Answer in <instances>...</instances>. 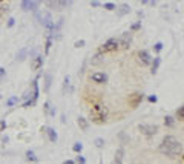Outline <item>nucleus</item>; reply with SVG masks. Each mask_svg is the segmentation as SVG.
I'll use <instances>...</instances> for the list:
<instances>
[{
    "label": "nucleus",
    "mask_w": 184,
    "mask_h": 164,
    "mask_svg": "<svg viewBox=\"0 0 184 164\" xmlns=\"http://www.w3.org/2000/svg\"><path fill=\"white\" fill-rule=\"evenodd\" d=\"M5 127H6V123L2 120V121H0V130H5Z\"/></svg>",
    "instance_id": "41"
},
{
    "label": "nucleus",
    "mask_w": 184,
    "mask_h": 164,
    "mask_svg": "<svg viewBox=\"0 0 184 164\" xmlns=\"http://www.w3.org/2000/svg\"><path fill=\"white\" fill-rule=\"evenodd\" d=\"M72 150L75 152V154H82V150H83V144L82 143H75L72 146Z\"/></svg>",
    "instance_id": "26"
},
{
    "label": "nucleus",
    "mask_w": 184,
    "mask_h": 164,
    "mask_svg": "<svg viewBox=\"0 0 184 164\" xmlns=\"http://www.w3.org/2000/svg\"><path fill=\"white\" fill-rule=\"evenodd\" d=\"M46 5L51 9L62 11V9H64V8L68 6V0H46Z\"/></svg>",
    "instance_id": "6"
},
{
    "label": "nucleus",
    "mask_w": 184,
    "mask_h": 164,
    "mask_svg": "<svg viewBox=\"0 0 184 164\" xmlns=\"http://www.w3.org/2000/svg\"><path fill=\"white\" fill-rule=\"evenodd\" d=\"M106 117H107V111L106 107H103L101 104H94L89 112V118L92 123L95 124H101L106 121Z\"/></svg>",
    "instance_id": "2"
},
{
    "label": "nucleus",
    "mask_w": 184,
    "mask_h": 164,
    "mask_svg": "<svg viewBox=\"0 0 184 164\" xmlns=\"http://www.w3.org/2000/svg\"><path fill=\"white\" fill-rule=\"evenodd\" d=\"M117 48H118V40L112 37V39H109L107 42L103 43L100 52H112V51H117Z\"/></svg>",
    "instance_id": "5"
},
{
    "label": "nucleus",
    "mask_w": 184,
    "mask_h": 164,
    "mask_svg": "<svg viewBox=\"0 0 184 164\" xmlns=\"http://www.w3.org/2000/svg\"><path fill=\"white\" fill-rule=\"evenodd\" d=\"M26 160L31 163H39V158L35 156V154L32 150H26Z\"/></svg>",
    "instance_id": "18"
},
{
    "label": "nucleus",
    "mask_w": 184,
    "mask_h": 164,
    "mask_svg": "<svg viewBox=\"0 0 184 164\" xmlns=\"http://www.w3.org/2000/svg\"><path fill=\"white\" fill-rule=\"evenodd\" d=\"M103 62V55H101V52H98L97 55H94V58H92V64H98Z\"/></svg>",
    "instance_id": "24"
},
{
    "label": "nucleus",
    "mask_w": 184,
    "mask_h": 164,
    "mask_svg": "<svg viewBox=\"0 0 184 164\" xmlns=\"http://www.w3.org/2000/svg\"><path fill=\"white\" fill-rule=\"evenodd\" d=\"M42 66H43V57L42 55H35L34 58H32V62H31L32 71H39Z\"/></svg>",
    "instance_id": "13"
},
{
    "label": "nucleus",
    "mask_w": 184,
    "mask_h": 164,
    "mask_svg": "<svg viewBox=\"0 0 184 164\" xmlns=\"http://www.w3.org/2000/svg\"><path fill=\"white\" fill-rule=\"evenodd\" d=\"M123 156H124V149H123V147H120V149L117 150L115 160H113V161H115L117 164H120V163H123Z\"/></svg>",
    "instance_id": "17"
},
{
    "label": "nucleus",
    "mask_w": 184,
    "mask_h": 164,
    "mask_svg": "<svg viewBox=\"0 0 184 164\" xmlns=\"http://www.w3.org/2000/svg\"><path fill=\"white\" fill-rule=\"evenodd\" d=\"M29 2H31V0H21V8H23L25 11H28V6H29Z\"/></svg>",
    "instance_id": "37"
},
{
    "label": "nucleus",
    "mask_w": 184,
    "mask_h": 164,
    "mask_svg": "<svg viewBox=\"0 0 184 164\" xmlns=\"http://www.w3.org/2000/svg\"><path fill=\"white\" fill-rule=\"evenodd\" d=\"M160 152L167 156H180L183 154V143L178 141L175 136L167 135L163 138L160 144Z\"/></svg>",
    "instance_id": "1"
},
{
    "label": "nucleus",
    "mask_w": 184,
    "mask_h": 164,
    "mask_svg": "<svg viewBox=\"0 0 184 164\" xmlns=\"http://www.w3.org/2000/svg\"><path fill=\"white\" fill-rule=\"evenodd\" d=\"M164 124L167 126V127H174V124H175V118L167 115V117L164 118Z\"/></svg>",
    "instance_id": "20"
},
{
    "label": "nucleus",
    "mask_w": 184,
    "mask_h": 164,
    "mask_svg": "<svg viewBox=\"0 0 184 164\" xmlns=\"http://www.w3.org/2000/svg\"><path fill=\"white\" fill-rule=\"evenodd\" d=\"M5 78H6V69H5V68H0V84L5 81Z\"/></svg>",
    "instance_id": "29"
},
{
    "label": "nucleus",
    "mask_w": 184,
    "mask_h": 164,
    "mask_svg": "<svg viewBox=\"0 0 184 164\" xmlns=\"http://www.w3.org/2000/svg\"><path fill=\"white\" fill-rule=\"evenodd\" d=\"M75 161L74 160H66V161H64V164H74Z\"/></svg>",
    "instance_id": "42"
},
{
    "label": "nucleus",
    "mask_w": 184,
    "mask_h": 164,
    "mask_svg": "<svg viewBox=\"0 0 184 164\" xmlns=\"http://www.w3.org/2000/svg\"><path fill=\"white\" fill-rule=\"evenodd\" d=\"M45 132L48 135V138H49L51 143H55V141L58 140V135L55 132V129H52V127H45Z\"/></svg>",
    "instance_id": "14"
},
{
    "label": "nucleus",
    "mask_w": 184,
    "mask_h": 164,
    "mask_svg": "<svg viewBox=\"0 0 184 164\" xmlns=\"http://www.w3.org/2000/svg\"><path fill=\"white\" fill-rule=\"evenodd\" d=\"M91 78L95 81V83H98V84H104L106 81H107V75L104 72H94L91 75Z\"/></svg>",
    "instance_id": "11"
},
{
    "label": "nucleus",
    "mask_w": 184,
    "mask_h": 164,
    "mask_svg": "<svg viewBox=\"0 0 184 164\" xmlns=\"http://www.w3.org/2000/svg\"><path fill=\"white\" fill-rule=\"evenodd\" d=\"M138 2H141L143 5H146V3H149V0H138Z\"/></svg>",
    "instance_id": "43"
},
{
    "label": "nucleus",
    "mask_w": 184,
    "mask_h": 164,
    "mask_svg": "<svg viewBox=\"0 0 184 164\" xmlns=\"http://www.w3.org/2000/svg\"><path fill=\"white\" fill-rule=\"evenodd\" d=\"M118 138H120L121 144H127V143H129V136L124 134V132H120V134H118Z\"/></svg>",
    "instance_id": "22"
},
{
    "label": "nucleus",
    "mask_w": 184,
    "mask_h": 164,
    "mask_svg": "<svg viewBox=\"0 0 184 164\" xmlns=\"http://www.w3.org/2000/svg\"><path fill=\"white\" fill-rule=\"evenodd\" d=\"M115 9H117V17H124V15H127L131 12V6L127 3L118 5V6H115Z\"/></svg>",
    "instance_id": "9"
},
{
    "label": "nucleus",
    "mask_w": 184,
    "mask_h": 164,
    "mask_svg": "<svg viewBox=\"0 0 184 164\" xmlns=\"http://www.w3.org/2000/svg\"><path fill=\"white\" fill-rule=\"evenodd\" d=\"M37 17L40 19V23L52 34V32H54V26H55V25H54V21L51 19V14L49 12H43V14H37Z\"/></svg>",
    "instance_id": "3"
},
{
    "label": "nucleus",
    "mask_w": 184,
    "mask_h": 164,
    "mask_svg": "<svg viewBox=\"0 0 184 164\" xmlns=\"http://www.w3.org/2000/svg\"><path fill=\"white\" fill-rule=\"evenodd\" d=\"M25 57H26V49H21V51L17 54V60H19V62H23Z\"/></svg>",
    "instance_id": "30"
},
{
    "label": "nucleus",
    "mask_w": 184,
    "mask_h": 164,
    "mask_svg": "<svg viewBox=\"0 0 184 164\" xmlns=\"http://www.w3.org/2000/svg\"><path fill=\"white\" fill-rule=\"evenodd\" d=\"M2 2H5V0H2Z\"/></svg>",
    "instance_id": "46"
},
{
    "label": "nucleus",
    "mask_w": 184,
    "mask_h": 164,
    "mask_svg": "<svg viewBox=\"0 0 184 164\" xmlns=\"http://www.w3.org/2000/svg\"><path fill=\"white\" fill-rule=\"evenodd\" d=\"M69 75H66V77H64V84H63V92H66V89H68V86H69Z\"/></svg>",
    "instance_id": "36"
},
{
    "label": "nucleus",
    "mask_w": 184,
    "mask_h": 164,
    "mask_svg": "<svg viewBox=\"0 0 184 164\" xmlns=\"http://www.w3.org/2000/svg\"><path fill=\"white\" fill-rule=\"evenodd\" d=\"M138 29H141V21H137V23H132L131 25V31H138Z\"/></svg>",
    "instance_id": "31"
},
{
    "label": "nucleus",
    "mask_w": 184,
    "mask_h": 164,
    "mask_svg": "<svg viewBox=\"0 0 184 164\" xmlns=\"http://www.w3.org/2000/svg\"><path fill=\"white\" fill-rule=\"evenodd\" d=\"M138 58L140 62H141V64H144V66H147V64H150V62H152V57H150V54L147 51H138Z\"/></svg>",
    "instance_id": "10"
},
{
    "label": "nucleus",
    "mask_w": 184,
    "mask_h": 164,
    "mask_svg": "<svg viewBox=\"0 0 184 164\" xmlns=\"http://www.w3.org/2000/svg\"><path fill=\"white\" fill-rule=\"evenodd\" d=\"M39 78L40 77H37L34 81H32V98L31 100L37 103V100H39V95H40V89H39Z\"/></svg>",
    "instance_id": "12"
},
{
    "label": "nucleus",
    "mask_w": 184,
    "mask_h": 164,
    "mask_svg": "<svg viewBox=\"0 0 184 164\" xmlns=\"http://www.w3.org/2000/svg\"><path fill=\"white\" fill-rule=\"evenodd\" d=\"M49 107H51V103L49 101H45V104H43V112H45V115L49 113Z\"/></svg>",
    "instance_id": "32"
},
{
    "label": "nucleus",
    "mask_w": 184,
    "mask_h": 164,
    "mask_svg": "<svg viewBox=\"0 0 184 164\" xmlns=\"http://www.w3.org/2000/svg\"><path fill=\"white\" fill-rule=\"evenodd\" d=\"M147 100H149V103H156V101H158V97H156V95H149Z\"/></svg>",
    "instance_id": "39"
},
{
    "label": "nucleus",
    "mask_w": 184,
    "mask_h": 164,
    "mask_svg": "<svg viewBox=\"0 0 184 164\" xmlns=\"http://www.w3.org/2000/svg\"><path fill=\"white\" fill-rule=\"evenodd\" d=\"M91 6H94V8H98V6H101V3L98 2V0H91Z\"/></svg>",
    "instance_id": "40"
},
{
    "label": "nucleus",
    "mask_w": 184,
    "mask_h": 164,
    "mask_svg": "<svg viewBox=\"0 0 184 164\" xmlns=\"http://www.w3.org/2000/svg\"><path fill=\"white\" fill-rule=\"evenodd\" d=\"M163 46H164V45H163L161 42H156L155 45H154V51H155L156 54H160L161 51H163Z\"/></svg>",
    "instance_id": "28"
},
{
    "label": "nucleus",
    "mask_w": 184,
    "mask_h": 164,
    "mask_svg": "<svg viewBox=\"0 0 184 164\" xmlns=\"http://www.w3.org/2000/svg\"><path fill=\"white\" fill-rule=\"evenodd\" d=\"M15 103H19V97H11L9 100L6 101V106H8V107H12Z\"/></svg>",
    "instance_id": "27"
},
{
    "label": "nucleus",
    "mask_w": 184,
    "mask_h": 164,
    "mask_svg": "<svg viewBox=\"0 0 184 164\" xmlns=\"http://www.w3.org/2000/svg\"><path fill=\"white\" fill-rule=\"evenodd\" d=\"M35 2H37V3H42V2H43V0H35Z\"/></svg>",
    "instance_id": "44"
},
{
    "label": "nucleus",
    "mask_w": 184,
    "mask_h": 164,
    "mask_svg": "<svg viewBox=\"0 0 184 164\" xmlns=\"http://www.w3.org/2000/svg\"><path fill=\"white\" fill-rule=\"evenodd\" d=\"M143 98L144 95L143 94H140V92H135V94H132L131 97H129V104H131V107H138V104L143 101Z\"/></svg>",
    "instance_id": "8"
},
{
    "label": "nucleus",
    "mask_w": 184,
    "mask_h": 164,
    "mask_svg": "<svg viewBox=\"0 0 184 164\" xmlns=\"http://www.w3.org/2000/svg\"><path fill=\"white\" fill-rule=\"evenodd\" d=\"M51 83H52V77H51L49 74H46V75H45V92H48V91H49Z\"/></svg>",
    "instance_id": "19"
},
{
    "label": "nucleus",
    "mask_w": 184,
    "mask_h": 164,
    "mask_svg": "<svg viewBox=\"0 0 184 164\" xmlns=\"http://www.w3.org/2000/svg\"><path fill=\"white\" fill-rule=\"evenodd\" d=\"M51 46H52V35H49V37H48V40H46L45 54H49V51H51Z\"/></svg>",
    "instance_id": "21"
},
{
    "label": "nucleus",
    "mask_w": 184,
    "mask_h": 164,
    "mask_svg": "<svg viewBox=\"0 0 184 164\" xmlns=\"http://www.w3.org/2000/svg\"><path fill=\"white\" fill-rule=\"evenodd\" d=\"M0 15H2V11H0Z\"/></svg>",
    "instance_id": "45"
},
{
    "label": "nucleus",
    "mask_w": 184,
    "mask_h": 164,
    "mask_svg": "<svg viewBox=\"0 0 184 164\" xmlns=\"http://www.w3.org/2000/svg\"><path fill=\"white\" fill-rule=\"evenodd\" d=\"M84 45H86V42H84L83 39H82V40H77V42L74 43V46H75V48H83Z\"/></svg>",
    "instance_id": "35"
},
{
    "label": "nucleus",
    "mask_w": 184,
    "mask_h": 164,
    "mask_svg": "<svg viewBox=\"0 0 184 164\" xmlns=\"http://www.w3.org/2000/svg\"><path fill=\"white\" fill-rule=\"evenodd\" d=\"M103 8H104L106 11H113V9H115V5H113V3H104V5H103Z\"/></svg>",
    "instance_id": "34"
},
{
    "label": "nucleus",
    "mask_w": 184,
    "mask_h": 164,
    "mask_svg": "<svg viewBox=\"0 0 184 164\" xmlns=\"http://www.w3.org/2000/svg\"><path fill=\"white\" fill-rule=\"evenodd\" d=\"M132 43V31L131 32H124V34L121 35V39L118 40V46H121L123 49L129 48V45Z\"/></svg>",
    "instance_id": "7"
},
{
    "label": "nucleus",
    "mask_w": 184,
    "mask_h": 164,
    "mask_svg": "<svg viewBox=\"0 0 184 164\" xmlns=\"http://www.w3.org/2000/svg\"><path fill=\"white\" fill-rule=\"evenodd\" d=\"M77 123H78V127L83 130V132H86V130L89 129V121L86 118H83V117H78V120H77Z\"/></svg>",
    "instance_id": "15"
},
{
    "label": "nucleus",
    "mask_w": 184,
    "mask_h": 164,
    "mask_svg": "<svg viewBox=\"0 0 184 164\" xmlns=\"http://www.w3.org/2000/svg\"><path fill=\"white\" fill-rule=\"evenodd\" d=\"M94 144H95V147L101 149V147L104 146V138H100V136H98V138H95V140H94Z\"/></svg>",
    "instance_id": "25"
},
{
    "label": "nucleus",
    "mask_w": 184,
    "mask_h": 164,
    "mask_svg": "<svg viewBox=\"0 0 184 164\" xmlns=\"http://www.w3.org/2000/svg\"><path fill=\"white\" fill-rule=\"evenodd\" d=\"M74 161H75V163H80V164H86V158H84L83 155H80V154H78V156L75 158Z\"/></svg>",
    "instance_id": "33"
},
{
    "label": "nucleus",
    "mask_w": 184,
    "mask_h": 164,
    "mask_svg": "<svg viewBox=\"0 0 184 164\" xmlns=\"http://www.w3.org/2000/svg\"><path fill=\"white\" fill-rule=\"evenodd\" d=\"M138 129H140V132H141L144 136H147V138L156 135V132H158V126L156 124H140Z\"/></svg>",
    "instance_id": "4"
},
{
    "label": "nucleus",
    "mask_w": 184,
    "mask_h": 164,
    "mask_svg": "<svg viewBox=\"0 0 184 164\" xmlns=\"http://www.w3.org/2000/svg\"><path fill=\"white\" fill-rule=\"evenodd\" d=\"M14 23H15L14 17H9V19H8V23H6V26H8V28H12V26H14Z\"/></svg>",
    "instance_id": "38"
},
{
    "label": "nucleus",
    "mask_w": 184,
    "mask_h": 164,
    "mask_svg": "<svg viewBox=\"0 0 184 164\" xmlns=\"http://www.w3.org/2000/svg\"><path fill=\"white\" fill-rule=\"evenodd\" d=\"M150 63H152V71H150V72H152V75H155L156 72H158V68L161 64V57H155Z\"/></svg>",
    "instance_id": "16"
},
{
    "label": "nucleus",
    "mask_w": 184,
    "mask_h": 164,
    "mask_svg": "<svg viewBox=\"0 0 184 164\" xmlns=\"http://www.w3.org/2000/svg\"><path fill=\"white\" fill-rule=\"evenodd\" d=\"M176 118L180 120V121H183V120H184V106H180V107H178V111H176Z\"/></svg>",
    "instance_id": "23"
}]
</instances>
